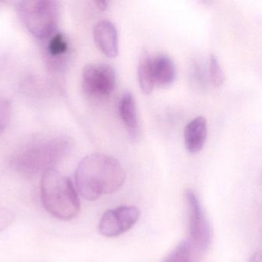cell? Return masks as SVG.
Segmentation results:
<instances>
[{"instance_id":"11","label":"cell","mask_w":262,"mask_h":262,"mask_svg":"<svg viewBox=\"0 0 262 262\" xmlns=\"http://www.w3.org/2000/svg\"><path fill=\"white\" fill-rule=\"evenodd\" d=\"M152 76L155 86H169L176 80V67L172 59L167 55L152 57Z\"/></svg>"},{"instance_id":"1","label":"cell","mask_w":262,"mask_h":262,"mask_svg":"<svg viewBox=\"0 0 262 262\" xmlns=\"http://www.w3.org/2000/svg\"><path fill=\"white\" fill-rule=\"evenodd\" d=\"M75 178L81 195L86 200L96 201L104 194L119 190L125 182L126 173L117 159L102 153H94L79 162Z\"/></svg>"},{"instance_id":"17","label":"cell","mask_w":262,"mask_h":262,"mask_svg":"<svg viewBox=\"0 0 262 262\" xmlns=\"http://www.w3.org/2000/svg\"><path fill=\"white\" fill-rule=\"evenodd\" d=\"M13 213L7 208H0V231H4L13 221Z\"/></svg>"},{"instance_id":"18","label":"cell","mask_w":262,"mask_h":262,"mask_svg":"<svg viewBox=\"0 0 262 262\" xmlns=\"http://www.w3.org/2000/svg\"><path fill=\"white\" fill-rule=\"evenodd\" d=\"M249 262H261V254H260V253H255V254L252 256Z\"/></svg>"},{"instance_id":"13","label":"cell","mask_w":262,"mask_h":262,"mask_svg":"<svg viewBox=\"0 0 262 262\" xmlns=\"http://www.w3.org/2000/svg\"><path fill=\"white\" fill-rule=\"evenodd\" d=\"M68 50V41L62 33H56L49 39L47 51L52 57L56 58L64 56L67 54Z\"/></svg>"},{"instance_id":"15","label":"cell","mask_w":262,"mask_h":262,"mask_svg":"<svg viewBox=\"0 0 262 262\" xmlns=\"http://www.w3.org/2000/svg\"><path fill=\"white\" fill-rule=\"evenodd\" d=\"M209 77L211 83L215 87L222 86L225 80L220 62L214 54H211L209 58Z\"/></svg>"},{"instance_id":"16","label":"cell","mask_w":262,"mask_h":262,"mask_svg":"<svg viewBox=\"0 0 262 262\" xmlns=\"http://www.w3.org/2000/svg\"><path fill=\"white\" fill-rule=\"evenodd\" d=\"M11 116V104L7 98L0 95V136L5 131Z\"/></svg>"},{"instance_id":"5","label":"cell","mask_w":262,"mask_h":262,"mask_svg":"<svg viewBox=\"0 0 262 262\" xmlns=\"http://www.w3.org/2000/svg\"><path fill=\"white\" fill-rule=\"evenodd\" d=\"M116 84V73L112 66L102 62L87 64L82 73V90L89 99L108 98Z\"/></svg>"},{"instance_id":"12","label":"cell","mask_w":262,"mask_h":262,"mask_svg":"<svg viewBox=\"0 0 262 262\" xmlns=\"http://www.w3.org/2000/svg\"><path fill=\"white\" fill-rule=\"evenodd\" d=\"M138 81L142 93L150 94L155 88L152 76V56L148 51L141 55L137 68Z\"/></svg>"},{"instance_id":"19","label":"cell","mask_w":262,"mask_h":262,"mask_svg":"<svg viewBox=\"0 0 262 262\" xmlns=\"http://www.w3.org/2000/svg\"><path fill=\"white\" fill-rule=\"evenodd\" d=\"M96 4L101 10H105V9L107 8L106 2H102V1H100V2H96Z\"/></svg>"},{"instance_id":"2","label":"cell","mask_w":262,"mask_h":262,"mask_svg":"<svg viewBox=\"0 0 262 262\" xmlns=\"http://www.w3.org/2000/svg\"><path fill=\"white\" fill-rule=\"evenodd\" d=\"M41 200L45 209L60 220H71L80 211L79 197L73 182L54 168L42 173Z\"/></svg>"},{"instance_id":"3","label":"cell","mask_w":262,"mask_h":262,"mask_svg":"<svg viewBox=\"0 0 262 262\" xmlns=\"http://www.w3.org/2000/svg\"><path fill=\"white\" fill-rule=\"evenodd\" d=\"M67 142L62 139H42L32 141L13 159V165L17 171L27 174L45 172L63 156Z\"/></svg>"},{"instance_id":"4","label":"cell","mask_w":262,"mask_h":262,"mask_svg":"<svg viewBox=\"0 0 262 262\" xmlns=\"http://www.w3.org/2000/svg\"><path fill=\"white\" fill-rule=\"evenodd\" d=\"M18 13L26 28L39 40L49 39L56 34L60 9L52 0H30L19 4Z\"/></svg>"},{"instance_id":"10","label":"cell","mask_w":262,"mask_h":262,"mask_svg":"<svg viewBox=\"0 0 262 262\" xmlns=\"http://www.w3.org/2000/svg\"><path fill=\"white\" fill-rule=\"evenodd\" d=\"M118 113L131 140L135 141L139 136V122L136 100L131 93L127 92L121 97L118 105Z\"/></svg>"},{"instance_id":"14","label":"cell","mask_w":262,"mask_h":262,"mask_svg":"<svg viewBox=\"0 0 262 262\" xmlns=\"http://www.w3.org/2000/svg\"><path fill=\"white\" fill-rule=\"evenodd\" d=\"M191 248L187 242L176 246L162 262H191Z\"/></svg>"},{"instance_id":"6","label":"cell","mask_w":262,"mask_h":262,"mask_svg":"<svg viewBox=\"0 0 262 262\" xmlns=\"http://www.w3.org/2000/svg\"><path fill=\"white\" fill-rule=\"evenodd\" d=\"M185 198L188 208V244L199 252H205L209 248L212 238L211 226L196 193L193 190L187 189Z\"/></svg>"},{"instance_id":"9","label":"cell","mask_w":262,"mask_h":262,"mask_svg":"<svg viewBox=\"0 0 262 262\" xmlns=\"http://www.w3.org/2000/svg\"><path fill=\"white\" fill-rule=\"evenodd\" d=\"M206 119L203 116H198L190 121L184 131V142L188 152H199L203 148L207 139Z\"/></svg>"},{"instance_id":"8","label":"cell","mask_w":262,"mask_h":262,"mask_svg":"<svg viewBox=\"0 0 262 262\" xmlns=\"http://www.w3.org/2000/svg\"><path fill=\"white\" fill-rule=\"evenodd\" d=\"M93 39L97 48L108 58L119 53V34L116 26L108 20L98 22L93 29Z\"/></svg>"},{"instance_id":"7","label":"cell","mask_w":262,"mask_h":262,"mask_svg":"<svg viewBox=\"0 0 262 262\" xmlns=\"http://www.w3.org/2000/svg\"><path fill=\"white\" fill-rule=\"evenodd\" d=\"M140 217L135 206L122 205L105 211L99 222V231L108 237H117L131 229Z\"/></svg>"}]
</instances>
